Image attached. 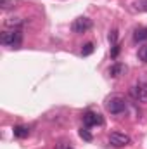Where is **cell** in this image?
<instances>
[{
  "label": "cell",
  "mask_w": 147,
  "mask_h": 149,
  "mask_svg": "<svg viewBox=\"0 0 147 149\" xmlns=\"http://www.w3.org/2000/svg\"><path fill=\"white\" fill-rule=\"evenodd\" d=\"M102 123H104V118L99 113L87 111L83 114V125L85 127H95V125H102Z\"/></svg>",
  "instance_id": "8992f818"
},
{
  "label": "cell",
  "mask_w": 147,
  "mask_h": 149,
  "mask_svg": "<svg viewBox=\"0 0 147 149\" xmlns=\"http://www.w3.org/2000/svg\"><path fill=\"white\" fill-rule=\"evenodd\" d=\"M118 54H119V43L112 45V50H111V57H112V59H116V57H118Z\"/></svg>",
  "instance_id": "2e32d148"
},
{
  "label": "cell",
  "mask_w": 147,
  "mask_h": 149,
  "mask_svg": "<svg viewBox=\"0 0 147 149\" xmlns=\"http://www.w3.org/2000/svg\"><path fill=\"white\" fill-rule=\"evenodd\" d=\"M19 3V0H0V5H2V9H14L16 5Z\"/></svg>",
  "instance_id": "8fae6325"
},
{
  "label": "cell",
  "mask_w": 147,
  "mask_h": 149,
  "mask_svg": "<svg viewBox=\"0 0 147 149\" xmlns=\"http://www.w3.org/2000/svg\"><path fill=\"white\" fill-rule=\"evenodd\" d=\"M12 132H14V137H17V139H26L30 135V128L24 125H16Z\"/></svg>",
  "instance_id": "52a82bcc"
},
{
  "label": "cell",
  "mask_w": 147,
  "mask_h": 149,
  "mask_svg": "<svg viewBox=\"0 0 147 149\" xmlns=\"http://www.w3.org/2000/svg\"><path fill=\"white\" fill-rule=\"evenodd\" d=\"M68 149H73V148H68Z\"/></svg>",
  "instance_id": "ac0fdd59"
},
{
  "label": "cell",
  "mask_w": 147,
  "mask_h": 149,
  "mask_svg": "<svg viewBox=\"0 0 147 149\" xmlns=\"http://www.w3.org/2000/svg\"><path fill=\"white\" fill-rule=\"evenodd\" d=\"M130 142H132V139H130V135H126V134L112 132L109 135V144L114 146V148H125V146H128Z\"/></svg>",
  "instance_id": "277c9868"
},
{
  "label": "cell",
  "mask_w": 147,
  "mask_h": 149,
  "mask_svg": "<svg viewBox=\"0 0 147 149\" xmlns=\"http://www.w3.org/2000/svg\"><path fill=\"white\" fill-rule=\"evenodd\" d=\"M94 52V43H85L81 49V56H90Z\"/></svg>",
  "instance_id": "4fadbf2b"
},
{
  "label": "cell",
  "mask_w": 147,
  "mask_h": 149,
  "mask_svg": "<svg viewBox=\"0 0 147 149\" xmlns=\"http://www.w3.org/2000/svg\"><path fill=\"white\" fill-rule=\"evenodd\" d=\"M133 40L135 42H146L147 40V28H140L133 33Z\"/></svg>",
  "instance_id": "9c48e42d"
},
{
  "label": "cell",
  "mask_w": 147,
  "mask_h": 149,
  "mask_svg": "<svg viewBox=\"0 0 147 149\" xmlns=\"http://www.w3.org/2000/svg\"><path fill=\"white\" fill-rule=\"evenodd\" d=\"M139 59L147 64V45H142V47L139 49Z\"/></svg>",
  "instance_id": "7c38bea8"
},
{
  "label": "cell",
  "mask_w": 147,
  "mask_h": 149,
  "mask_svg": "<svg viewBox=\"0 0 147 149\" xmlns=\"http://www.w3.org/2000/svg\"><path fill=\"white\" fill-rule=\"evenodd\" d=\"M23 42V35L19 30H12V31H3L0 35V43L5 47H12V49H19Z\"/></svg>",
  "instance_id": "6da1fadb"
},
{
  "label": "cell",
  "mask_w": 147,
  "mask_h": 149,
  "mask_svg": "<svg viewBox=\"0 0 147 149\" xmlns=\"http://www.w3.org/2000/svg\"><path fill=\"white\" fill-rule=\"evenodd\" d=\"M106 109L111 114H121V113L126 111V101L123 97H119V95H114L106 102Z\"/></svg>",
  "instance_id": "7a4b0ae2"
},
{
  "label": "cell",
  "mask_w": 147,
  "mask_h": 149,
  "mask_svg": "<svg viewBox=\"0 0 147 149\" xmlns=\"http://www.w3.org/2000/svg\"><path fill=\"white\" fill-rule=\"evenodd\" d=\"M90 28H92V19H88V17H78L71 24L73 33H87Z\"/></svg>",
  "instance_id": "5b68a950"
},
{
  "label": "cell",
  "mask_w": 147,
  "mask_h": 149,
  "mask_svg": "<svg viewBox=\"0 0 147 149\" xmlns=\"http://www.w3.org/2000/svg\"><path fill=\"white\" fill-rule=\"evenodd\" d=\"M132 97L140 102V104H147V83H137L135 87H132L130 90Z\"/></svg>",
  "instance_id": "3957f363"
},
{
  "label": "cell",
  "mask_w": 147,
  "mask_h": 149,
  "mask_svg": "<svg viewBox=\"0 0 147 149\" xmlns=\"http://www.w3.org/2000/svg\"><path fill=\"white\" fill-rule=\"evenodd\" d=\"M80 137H81L83 141H87V142H90V141H92V134H90L87 128H81V130H80Z\"/></svg>",
  "instance_id": "5bb4252c"
},
{
  "label": "cell",
  "mask_w": 147,
  "mask_h": 149,
  "mask_svg": "<svg viewBox=\"0 0 147 149\" xmlns=\"http://www.w3.org/2000/svg\"><path fill=\"white\" fill-rule=\"evenodd\" d=\"M109 42H111V47L118 43V31H116V30H112L109 33Z\"/></svg>",
  "instance_id": "9a60e30c"
},
{
  "label": "cell",
  "mask_w": 147,
  "mask_h": 149,
  "mask_svg": "<svg viewBox=\"0 0 147 149\" xmlns=\"http://www.w3.org/2000/svg\"><path fill=\"white\" fill-rule=\"evenodd\" d=\"M5 26L7 28H12V30H17V28L23 26V21L19 17H7L5 19Z\"/></svg>",
  "instance_id": "ba28073f"
},
{
  "label": "cell",
  "mask_w": 147,
  "mask_h": 149,
  "mask_svg": "<svg viewBox=\"0 0 147 149\" xmlns=\"http://www.w3.org/2000/svg\"><path fill=\"white\" fill-rule=\"evenodd\" d=\"M137 9L147 12V0H137Z\"/></svg>",
  "instance_id": "e0dca14e"
},
{
  "label": "cell",
  "mask_w": 147,
  "mask_h": 149,
  "mask_svg": "<svg viewBox=\"0 0 147 149\" xmlns=\"http://www.w3.org/2000/svg\"><path fill=\"white\" fill-rule=\"evenodd\" d=\"M123 71H125V66L118 63V64H112V66H111L109 74H111V76H114V78H116V76H119V74L123 73Z\"/></svg>",
  "instance_id": "30bf717a"
}]
</instances>
